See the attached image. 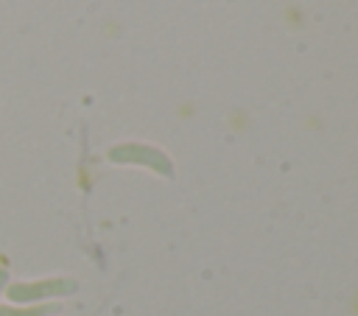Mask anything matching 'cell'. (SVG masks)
Segmentation results:
<instances>
[{"label": "cell", "mask_w": 358, "mask_h": 316, "mask_svg": "<svg viewBox=\"0 0 358 316\" xmlns=\"http://www.w3.org/2000/svg\"><path fill=\"white\" fill-rule=\"evenodd\" d=\"M78 285L67 277H48V280H36V282H8L6 285V296L11 299V305H36L53 296H67L73 294Z\"/></svg>", "instance_id": "obj_1"}, {"label": "cell", "mask_w": 358, "mask_h": 316, "mask_svg": "<svg viewBox=\"0 0 358 316\" xmlns=\"http://www.w3.org/2000/svg\"><path fill=\"white\" fill-rule=\"evenodd\" d=\"M109 159L112 162H143V165H151V168H159V171H171V165L165 162L162 154L151 151V148H143V145H117L109 151Z\"/></svg>", "instance_id": "obj_2"}, {"label": "cell", "mask_w": 358, "mask_h": 316, "mask_svg": "<svg viewBox=\"0 0 358 316\" xmlns=\"http://www.w3.org/2000/svg\"><path fill=\"white\" fill-rule=\"evenodd\" d=\"M59 313V305L53 302H36V305H0V316H50Z\"/></svg>", "instance_id": "obj_3"}, {"label": "cell", "mask_w": 358, "mask_h": 316, "mask_svg": "<svg viewBox=\"0 0 358 316\" xmlns=\"http://www.w3.org/2000/svg\"><path fill=\"white\" fill-rule=\"evenodd\" d=\"M6 285H8V271L0 268V294H6Z\"/></svg>", "instance_id": "obj_4"}]
</instances>
